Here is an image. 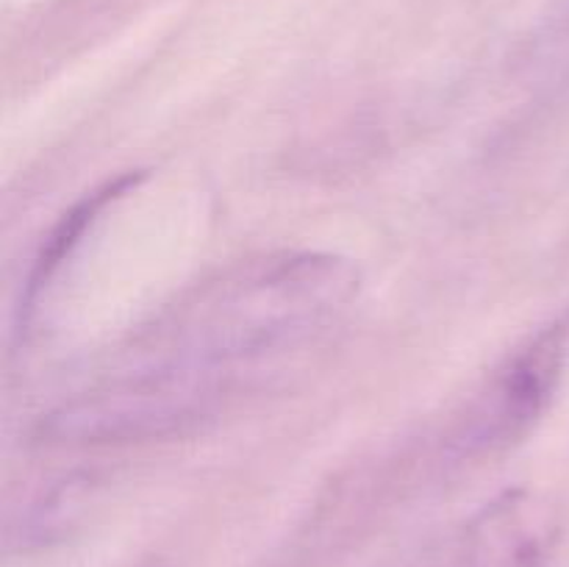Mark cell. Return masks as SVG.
Listing matches in <instances>:
<instances>
[{"label":"cell","mask_w":569,"mask_h":567,"mask_svg":"<svg viewBox=\"0 0 569 567\" xmlns=\"http://www.w3.org/2000/svg\"><path fill=\"white\" fill-rule=\"evenodd\" d=\"M361 272L326 250L242 261L164 311L128 361L178 367L244 389L264 367L309 348L350 311Z\"/></svg>","instance_id":"obj_1"},{"label":"cell","mask_w":569,"mask_h":567,"mask_svg":"<svg viewBox=\"0 0 569 567\" xmlns=\"http://www.w3.org/2000/svg\"><path fill=\"white\" fill-rule=\"evenodd\" d=\"M237 389L176 367L128 361L94 387L42 415L48 445H128L164 439L214 415Z\"/></svg>","instance_id":"obj_2"},{"label":"cell","mask_w":569,"mask_h":567,"mask_svg":"<svg viewBox=\"0 0 569 567\" xmlns=\"http://www.w3.org/2000/svg\"><path fill=\"white\" fill-rule=\"evenodd\" d=\"M565 20L569 22V0H565Z\"/></svg>","instance_id":"obj_6"},{"label":"cell","mask_w":569,"mask_h":567,"mask_svg":"<svg viewBox=\"0 0 569 567\" xmlns=\"http://www.w3.org/2000/svg\"><path fill=\"white\" fill-rule=\"evenodd\" d=\"M553 543V511L533 493L511 489L461 528L445 567H542Z\"/></svg>","instance_id":"obj_4"},{"label":"cell","mask_w":569,"mask_h":567,"mask_svg":"<svg viewBox=\"0 0 569 567\" xmlns=\"http://www.w3.org/2000/svg\"><path fill=\"white\" fill-rule=\"evenodd\" d=\"M139 178H142L139 172H128V176L103 183V187L94 189V192H89L83 200H78V203L72 206V209L67 211L59 222H56V228L50 231V237L44 239L42 250H39L37 261H33L31 276H28L26 298H22V315L26 317L31 315L33 304L42 298V292L50 287V281L56 278L59 267L64 265V261L72 256V250L81 245L87 228L92 226L100 215H103L106 206L114 203V200H120L131 187H137Z\"/></svg>","instance_id":"obj_5"},{"label":"cell","mask_w":569,"mask_h":567,"mask_svg":"<svg viewBox=\"0 0 569 567\" xmlns=\"http://www.w3.org/2000/svg\"><path fill=\"white\" fill-rule=\"evenodd\" d=\"M569 361V315L517 345L465 404L442 439V470H467L500 459L539 426Z\"/></svg>","instance_id":"obj_3"}]
</instances>
